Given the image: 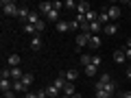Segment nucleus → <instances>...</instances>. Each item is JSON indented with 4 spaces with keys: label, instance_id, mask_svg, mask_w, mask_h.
I'll list each match as a JSON object with an SVG mask.
<instances>
[{
    "label": "nucleus",
    "instance_id": "obj_39",
    "mask_svg": "<svg viewBox=\"0 0 131 98\" xmlns=\"http://www.w3.org/2000/svg\"><path fill=\"white\" fill-rule=\"evenodd\" d=\"M127 79H131V68H129V70H127Z\"/></svg>",
    "mask_w": 131,
    "mask_h": 98
},
{
    "label": "nucleus",
    "instance_id": "obj_32",
    "mask_svg": "<svg viewBox=\"0 0 131 98\" xmlns=\"http://www.w3.org/2000/svg\"><path fill=\"white\" fill-rule=\"evenodd\" d=\"M101 63H103V59H101V57H92V65H96V68H98Z\"/></svg>",
    "mask_w": 131,
    "mask_h": 98
},
{
    "label": "nucleus",
    "instance_id": "obj_35",
    "mask_svg": "<svg viewBox=\"0 0 131 98\" xmlns=\"http://www.w3.org/2000/svg\"><path fill=\"white\" fill-rule=\"evenodd\" d=\"M79 26H81V24L77 22V20H74V22H70V31H77V28H79Z\"/></svg>",
    "mask_w": 131,
    "mask_h": 98
},
{
    "label": "nucleus",
    "instance_id": "obj_14",
    "mask_svg": "<svg viewBox=\"0 0 131 98\" xmlns=\"http://www.w3.org/2000/svg\"><path fill=\"white\" fill-rule=\"evenodd\" d=\"M92 50H96V48H101V37L98 35H90V44H88Z\"/></svg>",
    "mask_w": 131,
    "mask_h": 98
},
{
    "label": "nucleus",
    "instance_id": "obj_36",
    "mask_svg": "<svg viewBox=\"0 0 131 98\" xmlns=\"http://www.w3.org/2000/svg\"><path fill=\"white\" fill-rule=\"evenodd\" d=\"M52 7H55V9H61V7H63V2H59V0H55V2H52Z\"/></svg>",
    "mask_w": 131,
    "mask_h": 98
},
{
    "label": "nucleus",
    "instance_id": "obj_10",
    "mask_svg": "<svg viewBox=\"0 0 131 98\" xmlns=\"http://www.w3.org/2000/svg\"><path fill=\"white\" fill-rule=\"evenodd\" d=\"M94 92H96V98H112V96H109V94L103 89V85H101V83L94 85Z\"/></svg>",
    "mask_w": 131,
    "mask_h": 98
},
{
    "label": "nucleus",
    "instance_id": "obj_7",
    "mask_svg": "<svg viewBox=\"0 0 131 98\" xmlns=\"http://www.w3.org/2000/svg\"><path fill=\"white\" fill-rule=\"evenodd\" d=\"M52 85H55V87L59 89V92H63V89H66V85H68V81L63 79V74H59V76L55 79V83H52Z\"/></svg>",
    "mask_w": 131,
    "mask_h": 98
},
{
    "label": "nucleus",
    "instance_id": "obj_28",
    "mask_svg": "<svg viewBox=\"0 0 131 98\" xmlns=\"http://www.w3.org/2000/svg\"><path fill=\"white\" fill-rule=\"evenodd\" d=\"M24 33H28V35H35V33H37V28L33 26V24H24Z\"/></svg>",
    "mask_w": 131,
    "mask_h": 98
},
{
    "label": "nucleus",
    "instance_id": "obj_40",
    "mask_svg": "<svg viewBox=\"0 0 131 98\" xmlns=\"http://www.w3.org/2000/svg\"><path fill=\"white\" fill-rule=\"evenodd\" d=\"M70 98H83V96H81V94H74V96H70Z\"/></svg>",
    "mask_w": 131,
    "mask_h": 98
},
{
    "label": "nucleus",
    "instance_id": "obj_26",
    "mask_svg": "<svg viewBox=\"0 0 131 98\" xmlns=\"http://www.w3.org/2000/svg\"><path fill=\"white\" fill-rule=\"evenodd\" d=\"M74 85H72V83H68V85H66V89H63V96H74Z\"/></svg>",
    "mask_w": 131,
    "mask_h": 98
},
{
    "label": "nucleus",
    "instance_id": "obj_3",
    "mask_svg": "<svg viewBox=\"0 0 131 98\" xmlns=\"http://www.w3.org/2000/svg\"><path fill=\"white\" fill-rule=\"evenodd\" d=\"M28 15H31V11H28L26 7H20L15 18H20V20H22V24H26V22H28Z\"/></svg>",
    "mask_w": 131,
    "mask_h": 98
},
{
    "label": "nucleus",
    "instance_id": "obj_2",
    "mask_svg": "<svg viewBox=\"0 0 131 98\" xmlns=\"http://www.w3.org/2000/svg\"><path fill=\"white\" fill-rule=\"evenodd\" d=\"M74 42H77V46H79V48H83V46H88V44H90V35H85V33H79V35L74 37Z\"/></svg>",
    "mask_w": 131,
    "mask_h": 98
},
{
    "label": "nucleus",
    "instance_id": "obj_21",
    "mask_svg": "<svg viewBox=\"0 0 131 98\" xmlns=\"http://www.w3.org/2000/svg\"><path fill=\"white\" fill-rule=\"evenodd\" d=\"M98 22L103 24V26H107V24H109V15H107V9L98 13Z\"/></svg>",
    "mask_w": 131,
    "mask_h": 98
},
{
    "label": "nucleus",
    "instance_id": "obj_41",
    "mask_svg": "<svg viewBox=\"0 0 131 98\" xmlns=\"http://www.w3.org/2000/svg\"><path fill=\"white\" fill-rule=\"evenodd\" d=\"M59 98H70V96H63V94H61V96H59Z\"/></svg>",
    "mask_w": 131,
    "mask_h": 98
},
{
    "label": "nucleus",
    "instance_id": "obj_1",
    "mask_svg": "<svg viewBox=\"0 0 131 98\" xmlns=\"http://www.w3.org/2000/svg\"><path fill=\"white\" fill-rule=\"evenodd\" d=\"M0 7H2V13H5V15H18V9H20L13 0H2V5H0Z\"/></svg>",
    "mask_w": 131,
    "mask_h": 98
},
{
    "label": "nucleus",
    "instance_id": "obj_13",
    "mask_svg": "<svg viewBox=\"0 0 131 98\" xmlns=\"http://www.w3.org/2000/svg\"><path fill=\"white\" fill-rule=\"evenodd\" d=\"M68 31H70V22L59 20V22H57V33H68Z\"/></svg>",
    "mask_w": 131,
    "mask_h": 98
},
{
    "label": "nucleus",
    "instance_id": "obj_31",
    "mask_svg": "<svg viewBox=\"0 0 131 98\" xmlns=\"http://www.w3.org/2000/svg\"><path fill=\"white\" fill-rule=\"evenodd\" d=\"M63 7H68V9H77V2H72V0H66Z\"/></svg>",
    "mask_w": 131,
    "mask_h": 98
},
{
    "label": "nucleus",
    "instance_id": "obj_5",
    "mask_svg": "<svg viewBox=\"0 0 131 98\" xmlns=\"http://www.w3.org/2000/svg\"><path fill=\"white\" fill-rule=\"evenodd\" d=\"M107 15H109V20H118L120 18V7H107Z\"/></svg>",
    "mask_w": 131,
    "mask_h": 98
},
{
    "label": "nucleus",
    "instance_id": "obj_33",
    "mask_svg": "<svg viewBox=\"0 0 131 98\" xmlns=\"http://www.w3.org/2000/svg\"><path fill=\"white\" fill-rule=\"evenodd\" d=\"M35 28H37V33H42L44 28H46V24H44V22H37V24H35Z\"/></svg>",
    "mask_w": 131,
    "mask_h": 98
},
{
    "label": "nucleus",
    "instance_id": "obj_25",
    "mask_svg": "<svg viewBox=\"0 0 131 98\" xmlns=\"http://www.w3.org/2000/svg\"><path fill=\"white\" fill-rule=\"evenodd\" d=\"M37 22H42V20H39V15H37V11H31V15H28V22H26V24H33V26H35Z\"/></svg>",
    "mask_w": 131,
    "mask_h": 98
},
{
    "label": "nucleus",
    "instance_id": "obj_42",
    "mask_svg": "<svg viewBox=\"0 0 131 98\" xmlns=\"http://www.w3.org/2000/svg\"><path fill=\"white\" fill-rule=\"evenodd\" d=\"M127 7H131V0H129V2H127Z\"/></svg>",
    "mask_w": 131,
    "mask_h": 98
},
{
    "label": "nucleus",
    "instance_id": "obj_11",
    "mask_svg": "<svg viewBox=\"0 0 131 98\" xmlns=\"http://www.w3.org/2000/svg\"><path fill=\"white\" fill-rule=\"evenodd\" d=\"M46 96H48V98H59L61 92L55 87V85H48V87H46Z\"/></svg>",
    "mask_w": 131,
    "mask_h": 98
},
{
    "label": "nucleus",
    "instance_id": "obj_4",
    "mask_svg": "<svg viewBox=\"0 0 131 98\" xmlns=\"http://www.w3.org/2000/svg\"><path fill=\"white\" fill-rule=\"evenodd\" d=\"M0 89H2V94L11 92V89H13V81L11 79H0Z\"/></svg>",
    "mask_w": 131,
    "mask_h": 98
},
{
    "label": "nucleus",
    "instance_id": "obj_9",
    "mask_svg": "<svg viewBox=\"0 0 131 98\" xmlns=\"http://www.w3.org/2000/svg\"><path fill=\"white\" fill-rule=\"evenodd\" d=\"M61 74H63V79L68 81V83H74L77 76H79V72H77V70H68V72H61Z\"/></svg>",
    "mask_w": 131,
    "mask_h": 98
},
{
    "label": "nucleus",
    "instance_id": "obj_37",
    "mask_svg": "<svg viewBox=\"0 0 131 98\" xmlns=\"http://www.w3.org/2000/svg\"><path fill=\"white\" fill-rule=\"evenodd\" d=\"M24 98H37V92H35V94H33V92H28V94H26Z\"/></svg>",
    "mask_w": 131,
    "mask_h": 98
},
{
    "label": "nucleus",
    "instance_id": "obj_22",
    "mask_svg": "<svg viewBox=\"0 0 131 98\" xmlns=\"http://www.w3.org/2000/svg\"><path fill=\"white\" fill-rule=\"evenodd\" d=\"M83 72H85L88 76H96L98 68H96V65H92V63H90V65H85V68H83Z\"/></svg>",
    "mask_w": 131,
    "mask_h": 98
},
{
    "label": "nucleus",
    "instance_id": "obj_27",
    "mask_svg": "<svg viewBox=\"0 0 131 98\" xmlns=\"http://www.w3.org/2000/svg\"><path fill=\"white\" fill-rule=\"evenodd\" d=\"M79 61L83 63V68H85V65L92 63V55H81V57H79Z\"/></svg>",
    "mask_w": 131,
    "mask_h": 98
},
{
    "label": "nucleus",
    "instance_id": "obj_8",
    "mask_svg": "<svg viewBox=\"0 0 131 98\" xmlns=\"http://www.w3.org/2000/svg\"><path fill=\"white\" fill-rule=\"evenodd\" d=\"M90 9H92V7H90V2H85V0H81V2H77V11H79L81 15H85V13H88Z\"/></svg>",
    "mask_w": 131,
    "mask_h": 98
},
{
    "label": "nucleus",
    "instance_id": "obj_23",
    "mask_svg": "<svg viewBox=\"0 0 131 98\" xmlns=\"http://www.w3.org/2000/svg\"><path fill=\"white\" fill-rule=\"evenodd\" d=\"M46 20L48 22H59V9H52L50 13L46 15Z\"/></svg>",
    "mask_w": 131,
    "mask_h": 98
},
{
    "label": "nucleus",
    "instance_id": "obj_16",
    "mask_svg": "<svg viewBox=\"0 0 131 98\" xmlns=\"http://www.w3.org/2000/svg\"><path fill=\"white\" fill-rule=\"evenodd\" d=\"M103 31H105V35L114 37V35L118 33V26H116V24H107V26H103Z\"/></svg>",
    "mask_w": 131,
    "mask_h": 98
},
{
    "label": "nucleus",
    "instance_id": "obj_24",
    "mask_svg": "<svg viewBox=\"0 0 131 98\" xmlns=\"http://www.w3.org/2000/svg\"><path fill=\"white\" fill-rule=\"evenodd\" d=\"M96 20H98V13L94 9H90L88 13H85V22H96Z\"/></svg>",
    "mask_w": 131,
    "mask_h": 98
},
{
    "label": "nucleus",
    "instance_id": "obj_30",
    "mask_svg": "<svg viewBox=\"0 0 131 98\" xmlns=\"http://www.w3.org/2000/svg\"><path fill=\"white\" fill-rule=\"evenodd\" d=\"M109 81H112V79H109V74H101L98 83H101V85H105V83H109Z\"/></svg>",
    "mask_w": 131,
    "mask_h": 98
},
{
    "label": "nucleus",
    "instance_id": "obj_18",
    "mask_svg": "<svg viewBox=\"0 0 131 98\" xmlns=\"http://www.w3.org/2000/svg\"><path fill=\"white\" fill-rule=\"evenodd\" d=\"M39 48H42V39H39V35L31 37V50H39Z\"/></svg>",
    "mask_w": 131,
    "mask_h": 98
},
{
    "label": "nucleus",
    "instance_id": "obj_43",
    "mask_svg": "<svg viewBox=\"0 0 131 98\" xmlns=\"http://www.w3.org/2000/svg\"><path fill=\"white\" fill-rule=\"evenodd\" d=\"M116 98H122V94H118V96H116Z\"/></svg>",
    "mask_w": 131,
    "mask_h": 98
},
{
    "label": "nucleus",
    "instance_id": "obj_6",
    "mask_svg": "<svg viewBox=\"0 0 131 98\" xmlns=\"http://www.w3.org/2000/svg\"><path fill=\"white\" fill-rule=\"evenodd\" d=\"M7 61H9V65H11V68H20V63H22V57L13 52V55H9V59H7Z\"/></svg>",
    "mask_w": 131,
    "mask_h": 98
},
{
    "label": "nucleus",
    "instance_id": "obj_38",
    "mask_svg": "<svg viewBox=\"0 0 131 98\" xmlns=\"http://www.w3.org/2000/svg\"><path fill=\"white\" fill-rule=\"evenodd\" d=\"M122 98H131V92H122Z\"/></svg>",
    "mask_w": 131,
    "mask_h": 98
},
{
    "label": "nucleus",
    "instance_id": "obj_20",
    "mask_svg": "<svg viewBox=\"0 0 131 98\" xmlns=\"http://www.w3.org/2000/svg\"><path fill=\"white\" fill-rule=\"evenodd\" d=\"M103 89L109 94V96H114V94H116V83H114V81H109V83L103 85Z\"/></svg>",
    "mask_w": 131,
    "mask_h": 98
},
{
    "label": "nucleus",
    "instance_id": "obj_12",
    "mask_svg": "<svg viewBox=\"0 0 131 98\" xmlns=\"http://www.w3.org/2000/svg\"><path fill=\"white\" fill-rule=\"evenodd\" d=\"M52 9H55V7H52V2H39V13L48 15V13H50Z\"/></svg>",
    "mask_w": 131,
    "mask_h": 98
},
{
    "label": "nucleus",
    "instance_id": "obj_17",
    "mask_svg": "<svg viewBox=\"0 0 131 98\" xmlns=\"http://www.w3.org/2000/svg\"><path fill=\"white\" fill-rule=\"evenodd\" d=\"M11 70V81H22V70H20V68H9Z\"/></svg>",
    "mask_w": 131,
    "mask_h": 98
},
{
    "label": "nucleus",
    "instance_id": "obj_15",
    "mask_svg": "<svg viewBox=\"0 0 131 98\" xmlns=\"http://www.w3.org/2000/svg\"><path fill=\"white\" fill-rule=\"evenodd\" d=\"M101 28H103V24L98 22H90V35H98V31H101Z\"/></svg>",
    "mask_w": 131,
    "mask_h": 98
},
{
    "label": "nucleus",
    "instance_id": "obj_34",
    "mask_svg": "<svg viewBox=\"0 0 131 98\" xmlns=\"http://www.w3.org/2000/svg\"><path fill=\"white\" fill-rule=\"evenodd\" d=\"M122 52H125V57H127V59H131V48H129V46H125V48H122Z\"/></svg>",
    "mask_w": 131,
    "mask_h": 98
},
{
    "label": "nucleus",
    "instance_id": "obj_29",
    "mask_svg": "<svg viewBox=\"0 0 131 98\" xmlns=\"http://www.w3.org/2000/svg\"><path fill=\"white\" fill-rule=\"evenodd\" d=\"M22 83L26 85V87H31V83H33V74H24V76H22Z\"/></svg>",
    "mask_w": 131,
    "mask_h": 98
},
{
    "label": "nucleus",
    "instance_id": "obj_19",
    "mask_svg": "<svg viewBox=\"0 0 131 98\" xmlns=\"http://www.w3.org/2000/svg\"><path fill=\"white\" fill-rule=\"evenodd\" d=\"M114 61H116V63H125V61H127V57H125V52H122V48L114 52Z\"/></svg>",
    "mask_w": 131,
    "mask_h": 98
}]
</instances>
